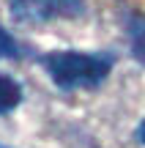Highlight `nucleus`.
Returning a JSON list of instances; mask_svg holds the SVG:
<instances>
[{"mask_svg": "<svg viewBox=\"0 0 145 148\" xmlns=\"http://www.w3.org/2000/svg\"><path fill=\"white\" fill-rule=\"evenodd\" d=\"M44 69L52 77V82L58 88H63V90L96 88V85H101L107 79L110 69H112V58L110 55L63 49V52L44 55Z\"/></svg>", "mask_w": 145, "mask_h": 148, "instance_id": "1", "label": "nucleus"}, {"mask_svg": "<svg viewBox=\"0 0 145 148\" xmlns=\"http://www.w3.org/2000/svg\"><path fill=\"white\" fill-rule=\"evenodd\" d=\"M11 11L22 22H52V19H71L80 16L85 0H8Z\"/></svg>", "mask_w": 145, "mask_h": 148, "instance_id": "2", "label": "nucleus"}, {"mask_svg": "<svg viewBox=\"0 0 145 148\" xmlns=\"http://www.w3.org/2000/svg\"><path fill=\"white\" fill-rule=\"evenodd\" d=\"M19 101H22L19 82L11 79V77H5V74H0V115H3V112H11Z\"/></svg>", "mask_w": 145, "mask_h": 148, "instance_id": "3", "label": "nucleus"}, {"mask_svg": "<svg viewBox=\"0 0 145 148\" xmlns=\"http://www.w3.org/2000/svg\"><path fill=\"white\" fill-rule=\"evenodd\" d=\"M16 55H19V47H16V41L8 36V30L0 25V60H3V58H16Z\"/></svg>", "mask_w": 145, "mask_h": 148, "instance_id": "4", "label": "nucleus"}, {"mask_svg": "<svg viewBox=\"0 0 145 148\" xmlns=\"http://www.w3.org/2000/svg\"><path fill=\"white\" fill-rule=\"evenodd\" d=\"M131 25H134V52L140 60H145V22L134 19Z\"/></svg>", "mask_w": 145, "mask_h": 148, "instance_id": "5", "label": "nucleus"}, {"mask_svg": "<svg viewBox=\"0 0 145 148\" xmlns=\"http://www.w3.org/2000/svg\"><path fill=\"white\" fill-rule=\"evenodd\" d=\"M137 140L145 145V118H142V123H140V129H137Z\"/></svg>", "mask_w": 145, "mask_h": 148, "instance_id": "6", "label": "nucleus"}]
</instances>
